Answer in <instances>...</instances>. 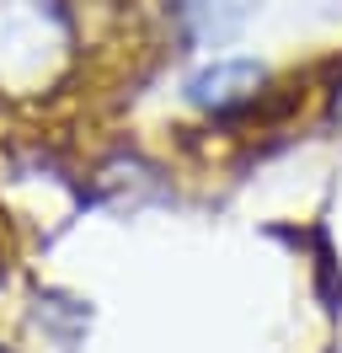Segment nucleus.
Wrapping results in <instances>:
<instances>
[{"label": "nucleus", "instance_id": "obj_3", "mask_svg": "<svg viewBox=\"0 0 342 353\" xmlns=\"http://www.w3.org/2000/svg\"><path fill=\"white\" fill-rule=\"evenodd\" d=\"M252 17L256 0H171V32L182 48H225Z\"/></svg>", "mask_w": 342, "mask_h": 353}, {"label": "nucleus", "instance_id": "obj_2", "mask_svg": "<svg viewBox=\"0 0 342 353\" xmlns=\"http://www.w3.org/2000/svg\"><path fill=\"white\" fill-rule=\"evenodd\" d=\"M268 91V70L256 59H209L203 70L188 75V102L209 118H230V112H246Z\"/></svg>", "mask_w": 342, "mask_h": 353}, {"label": "nucleus", "instance_id": "obj_1", "mask_svg": "<svg viewBox=\"0 0 342 353\" xmlns=\"http://www.w3.org/2000/svg\"><path fill=\"white\" fill-rule=\"evenodd\" d=\"M75 65V22L64 0H0V97H48Z\"/></svg>", "mask_w": 342, "mask_h": 353}]
</instances>
